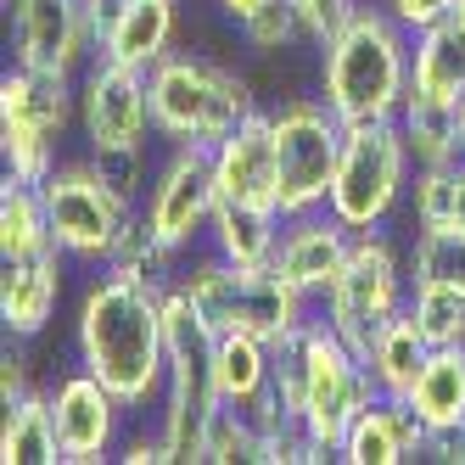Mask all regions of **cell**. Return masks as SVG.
<instances>
[{"mask_svg":"<svg viewBox=\"0 0 465 465\" xmlns=\"http://www.w3.org/2000/svg\"><path fill=\"white\" fill-rule=\"evenodd\" d=\"M74 348H79L84 371L124 398V410L163 404V387H169V331H163L157 286L129 281L118 270L90 281L79 297Z\"/></svg>","mask_w":465,"mask_h":465,"instance_id":"1","label":"cell"},{"mask_svg":"<svg viewBox=\"0 0 465 465\" xmlns=\"http://www.w3.org/2000/svg\"><path fill=\"white\" fill-rule=\"evenodd\" d=\"M270 348H275V387L286 398V410L342 460L348 426L371 404H381V387L364 371L359 348L331 320H303L292 337H281Z\"/></svg>","mask_w":465,"mask_h":465,"instance_id":"2","label":"cell"},{"mask_svg":"<svg viewBox=\"0 0 465 465\" xmlns=\"http://www.w3.org/2000/svg\"><path fill=\"white\" fill-rule=\"evenodd\" d=\"M410 28L387 6H353V17L320 45V102L342 124H381L410 102Z\"/></svg>","mask_w":465,"mask_h":465,"instance_id":"3","label":"cell"},{"mask_svg":"<svg viewBox=\"0 0 465 465\" xmlns=\"http://www.w3.org/2000/svg\"><path fill=\"white\" fill-rule=\"evenodd\" d=\"M146 84H152V124L174 146H219L230 129L258 113L247 79L208 56L169 51L146 74Z\"/></svg>","mask_w":465,"mask_h":465,"instance_id":"4","label":"cell"},{"mask_svg":"<svg viewBox=\"0 0 465 465\" xmlns=\"http://www.w3.org/2000/svg\"><path fill=\"white\" fill-rule=\"evenodd\" d=\"M180 292L219 325V337L224 331H247V337L281 342L309 320V297L292 281H281L270 263L263 270H242V263L208 252L180 275Z\"/></svg>","mask_w":465,"mask_h":465,"instance_id":"5","label":"cell"},{"mask_svg":"<svg viewBox=\"0 0 465 465\" xmlns=\"http://www.w3.org/2000/svg\"><path fill=\"white\" fill-rule=\"evenodd\" d=\"M410 169H415V157L404 146L398 118L348 124L342 163H337V180H331V203L325 208L337 213L348 230H381L392 219V208L404 203Z\"/></svg>","mask_w":465,"mask_h":465,"instance_id":"6","label":"cell"},{"mask_svg":"<svg viewBox=\"0 0 465 465\" xmlns=\"http://www.w3.org/2000/svg\"><path fill=\"white\" fill-rule=\"evenodd\" d=\"M275 124V152H281V213H314L331 203V180H337V163H342V141H348V124L331 113L325 102H297L270 113Z\"/></svg>","mask_w":465,"mask_h":465,"instance_id":"7","label":"cell"},{"mask_svg":"<svg viewBox=\"0 0 465 465\" xmlns=\"http://www.w3.org/2000/svg\"><path fill=\"white\" fill-rule=\"evenodd\" d=\"M404 286H410V263H398L392 242L381 230H359L342 275L325 286V320L337 325L353 348H364L387 320H398L410 309Z\"/></svg>","mask_w":465,"mask_h":465,"instance_id":"8","label":"cell"},{"mask_svg":"<svg viewBox=\"0 0 465 465\" xmlns=\"http://www.w3.org/2000/svg\"><path fill=\"white\" fill-rule=\"evenodd\" d=\"M45 191V213H51V242L68 252L74 263H107L135 203L95 174V163H56L51 180L40 185Z\"/></svg>","mask_w":465,"mask_h":465,"instance_id":"9","label":"cell"},{"mask_svg":"<svg viewBox=\"0 0 465 465\" xmlns=\"http://www.w3.org/2000/svg\"><path fill=\"white\" fill-rule=\"evenodd\" d=\"M146 224L174 247H196L219 213V174H213V146H174V157L157 169L141 203Z\"/></svg>","mask_w":465,"mask_h":465,"instance_id":"10","label":"cell"},{"mask_svg":"<svg viewBox=\"0 0 465 465\" xmlns=\"http://www.w3.org/2000/svg\"><path fill=\"white\" fill-rule=\"evenodd\" d=\"M79 129L90 152H113V146H146L152 135V84L141 68L95 56L79 74Z\"/></svg>","mask_w":465,"mask_h":465,"instance_id":"11","label":"cell"},{"mask_svg":"<svg viewBox=\"0 0 465 465\" xmlns=\"http://www.w3.org/2000/svg\"><path fill=\"white\" fill-rule=\"evenodd\" d=\"M95 51L90 0H12V56L23 68L79 74Z\"/></svg>","mask_w":465,"mask_h":465,"instance_id":"12","label":"cell"},{"mask_svg":"<svg viewBox=\"0 0 465 465\" xmlns=\"http://www.w3.org/2000/svg\"><path fill=\"white\" fill-rule=\"evenodd\" d=\"M51 415H56V438H62V460L90 465V460H107L118 449V426H124V398L95 381L84 364L68 371L51 392Z\"/></svg>","mask_w":465,"mask_h":465,"instance_id":"13","label":"cell"},{"mask_svg":"<svg viewBox=\"0 0 465 465\" xmlns=\"http://www.w3.org/2000/svg\"><path fill=\"white\" fill-rule=\"evenodd\" d=\"M353 236L331 208H314V213H292L281 224V247H275V263L270 270L281 281H292L303 297H325V286L342 275V263L353 252Z\"/></svg>","mask_w":465,"mask_h":465,"instance_id":"14","label":"cell"},{"mask_svg":"<svg viewBox=\"0 0 465 465\" xmlns=\"http://www.w3.org/2000/svg\"><path fill=\"white\" fill-rule=\"evenodd\" d=\"M213 174H219V203L281 208V152L270 113H252L213 146Z\"/></svg>","mask_w":465,"mask_h":465,"instance_id":"15","label":"cell"},{"mask_svg":"<svg viewBox=\"0 0 465 465\" xmlns=\"http://www.w3.org/2000/svg\"><path fill=\"white\" fill-rule=\"evenodd\" d=\"M174 23H180L174 0H118V6L95 23V56L152 74L174 45Z\"/></svg>","mask_w":465,"mask_h":465,"instance_id":"16","label":"cell"},{"mask_svg":"<svg viewBox=\"0 0 465 465\" xmlns=\"http://www.w3.org/2000/svg\"><path fill=\"white\" fill-rule=\"evenodd\" d=\"M62 258H68L62 247L6 258V270H0V320H6L12 342H28L51 325L62 297Z\"/></svg>","mask_w":465,"mask_h":465,"instance_id":"17","label":"cell"},{"mask_svg":"<svg viewBox=\"0 0 465 465\" xmlns=\"http://www.w3.org/2000/svg\"><path fill=\"white\" fill-rule=\"evenodd\" d=\"M0 118L6 124H28L45 135H68V124L79 118V84L74 74H45V68H17L0 79Z\"/></svg>","mask_w":465,"mask_h":465,"instance_id":"18","label":"cell"},{"mask_svg":"<svg viewBox=\"0 0 465 465\" xmlns=\"http://www.w3.org/2000/svg\"><path fill=\"white\" fill-rule=\"evenodd\" d=\"M410 90L460 107L465 95V17H443L410 40Z\"/></svg>","mask_w":465,"mask_h":465,"instance_id":"19","label":"cell"},{"mask_svg":"<svg viewBox=\"0 0 465 465\" xmlns=\"http://www.w3.org/2000/svg\"><path fill=\"white\" fill-rule=\"evenodd\" d=\"M281 224L286 213L281 208H247V203H219L213 224H208V247L242 270H263L275 263V247H281Z\"/></svg>","mask_w":465,"mask_h":465,"instance_id":"20","label":"cell"},{"mask_svg":"<svg viewBox=\"0 0 465 465\" xmlns=\"http://www.w3.org/2000/svg\"><path fill=\"white\" fill-rule=\"evenodd\" d=\"M410 404L426 420V431H460L465 426V348H431L420 376L410 387Z\"/></svg>","mask_w":465,"mask_h":465,"instance_id":"21","label":"cell"},{"mask_svg":"<svg viewBox=\"0 0 465 465\" xmlns=\"http://www.w3.org/2000/svg\"><path fill=\"white\" fill-rule=\"evenodd\" d=\"M426 353H431V348H426V337L415 331L410 309L398 314V320H387L376 337L359 348V359H364V371L376 376L381 398H410V387H415V376H420Z\"/></svg>","mask_w":465,"mask_h":465,"instance_id":"22","label":"cell"},{"mask_svg":"<svg viewBox=\"0 0 465 465\" xmlns=\"http://www.w3.org/2000/svg\"><path fill=\"white\" fill-rule=\"evenodd\" d=\"M398 129H404L415 169H449V163H460V107L410 90V102L398 107Z\"/></svg>","mask_w":465,"mask_h":465,"instance_id":"23","label":"cell"},{"mask_svg":"<svg viewBox=\"0 0 465 465\" xmlns=\"http://www.w3.org/2000/svg\"><path fill=\"white\" fill-rule=\"evenodd\" d=\"M213 381H219V404H236V410L252 404L263 387H275V348L263 337H247V331H224Z\"/></svg>","mask_w":465,"mask_h":465,"instance_id":"24","label":"cell"},{"mask_svg":"<svg viewBox=\"0 0 465 465\" xmlns=\"http://www.w3.org/2000/svg\"><path fill=\"white\" fill-rule=\"evenodd\" d=\"M0 460H6V465H56V460H62L51 392H28V398H17V404H6V426H0Z\"/></svg>","mask_w":465,"mask_h":465,"instance_id":"25","label":"cell"},{"mask_svg":"<svg viewBox=\"0 0 465 465\" xmlns=\"http://www.w3.org/2000/svg\"><path fill=\"white\" fill-rule=\"evenodd\" d=\"M180 252L185 247H174V242H163L157 230L146 224V213L135 208L129 213V224H124V236H118V247H113V258H107V270H118V275H129V281H146V286H157V292H169V286H180Z\"/></svg>","mask_w":465,"mask_h":465,"instance_id":"26","label":"cell"},{"mask_svg":"<svg viewBox=\"0 0 465 465\" xmlns=\"http://www.w3.org/2000/svg\"><path fill=\"white\" fill-rule=\"evenodd\" d=\"M51 242V213H45V191L6 174L0 185V258H23V252H45Z\"/></svg>","mask_w":465,"mask_h":465,"instance_id":"27","label":"cell"},{"mask_svg":"<svg viewBox=\"0 0 465 465\" xmlns=\"http://www.w3.org/2000/svg\"><path fill=\"white\" fill-rule=\"evenodd\" d=\"M410 320L426 337V348H465V292L449 281H415Z\"/></svg>","mask_w":465,"mask_h":465,"instance_id":"28","label":"cell"},{"mask_svg":"<svg viewBox=\"0 0 465 465\" xmlns=\"http://www.w3.org/2000/svg\"><path fill=\"white\" fill-rule=\"evenodd\" d=\"M415 224L465 236V163H449V169H415Z\"/></svg>","mask_w":465,"mask_h":465,"instance_id":"29","label":"cell"},{"mask_svg":"<svg viewBox=\"0 0 465 465\" xmlns=\"http://www.w3.org/2000/svg\"><path fill=\"white\" fill-rule=\"evenodd\" d=\"M0 157H6V174L28 180V185H45L56 169V135L45 129H28V124H6L0 118Z\"/></svg>","mask_w":465,"mask_h":465,"instance_id":"30","label":"cell"},{"mask_svg":"<svg viewBox=\"0 0 465 465\" xmlns=\"http://www.w3.org/2000/svg\"><path fill=\"white\" fill-rule=\"evenodd\" d=\"M415 281H449V286L465 292V236H449V230H415L410 286Z\"/></svg>","mask_w":465,"mask_h":465,"instance_id":"31","label":"cell"},{"mask_svg":"<svg viewBox=\"0 0 465 465\" xmlns=\"http://www.w3.org/2000/svg\"><path fill=\"white\" fill-rule=\"evenodd\" d=\"M242 35H247V45H258V51H286L292 40H309V28H303L297 0H263V6L242 23Z\"/></svg>","mask_w":465,"mask_h":465,"instance_id":"32","label":"cell"},{"mask_svg":"<svg viewBox=\"0 0 465 465\" xmlns=\"http://www.w3.org/2000/svg\"><path fill=\"white\" fill-rule=\"evenodd\" d=\"M208 460L213 465H236V460H258V431L236 404H219L213 426H208Z\"/></svg>","mask_w":465,"mask_h":465,"instance_id":"33","label":"cell"},{"mask_svg":"<svg viewBox=\"0 0 465 465\" xmlns=\"http://www.w3.org/2000/svg\"><path fill=\"white\" fill-rule=\"evenodd\" d=\"M95 174H102L124 203L141 208V191H146V146H113V152H90Z\"/></svg>","mask_w":465,"mask_h":465,"instance_id":"34","label":"cell"},{"mask_svg":"<svg viewBox=\"0 0 465 465\" xmlns=\"http://www.w3.org/2000/svg\"><path fill=\"white\" fill-rule=\"evenodd\" d=\"M353 6L359 0H297V12H303V28H309V40L314 45H325L337 28L353 17Z\"/></svg>","mask_w":465,"mask_h":465,"instance_id":"35","label":"cell"},{"mask_svg":"<svg viewBox=\"0 0 465 465\" xmlns=\"http://www.w3.org/2000/svg\"><path fill=\"white\" fill-rule=\"evenodd\" d=\"M381 6L410 28V35H420V28H431V23H443V17H454L460 12V0H381Z\"/></svg>","mask_w":465,"mask_h":465,"instance_id":"36","label":"cell"},{"mask_svg":"<svg viewBox=\"0 0 465 465\" xmlns=\"http://www.w3.org/2000/svg\"><path fill=\"white\" fill-rule=\"evenodd\" d=\"M35 387H28V359L17 348H6V359H0V398L6 404H17V398H28Z\"/></svg>","mask_w":465,"mask_h":465,"instance_id":"37","label":"cell"},{"mask_svg":"<svg viewBox=\"0 0 465 465\" xmlns=\"http://www.w3.org/2000/svg\"><path fill=\"white\" fill-rule=\"evenodd\" d=\"M118 460H129V465H163V460H174V454H169V438L157 431V438H129Z\"/></svg>","mask_w":465,"mask_h":465,"instance_id":"38","label":"cell"},{"mask_svg":"<svg viewBox=\"0 0 465 465\" xmlns=\"http://www.w3.org/2000/svg\"><path fill=\"white\" fill-rule=\"evenodd\" d=\"M219 6H224L230 17H236V23H247V17H252V12L263 6V0H219Z\"/></svg>","mask_w":465,"mask_h":465,"instance_id":"39","label":"cell"},{"mask_svg":"<svg viewBox=\"0 0 465 465\" xmlns=\"http://www.w3.org/2000/svg\"><path fill=\"white\" fill-rule=\"evenodd\" d=\"M113 6H118V0H90V23H102V17H107Z\"/></svg>","mask_w":465,"mask_h":465,"instance_id":"40","label":"cell"},{"mask_svg":"<svg viewBox=\"0 0 465 465\" xmlns=\"http://www.w3.org/2000/svg\"><path fill=\"white\" fill-rule=\"evenodd\" d=\"M460 163H465V95H460Z\"/></svg>","mask_w":465,"mask_h":465,"instance_id":"41","label":"cell"},{"mask_svg":"<svg viewBox=\"0 0 465 465\" xmlns=\"http://www.w3.org/2000/svg\"><path fill=\"white\" fill-rule=\"evenodd\" d=\"M460 17H465V0H460Z\"/></svg>","mask_w":465,"mask_h":465,"instance_id":"42","label":"cell"}]
</instances>
